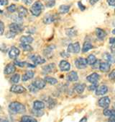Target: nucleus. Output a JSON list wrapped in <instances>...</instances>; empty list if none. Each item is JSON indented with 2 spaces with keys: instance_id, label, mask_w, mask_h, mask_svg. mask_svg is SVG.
<instances>
[{
  "instance_id": "obj_1",
  "label": "nucleus",
  "mask_w": 115,
  "mask_h": 122,
  "mask_svg": "<svg viewBox=\"0 0 115 122\" xmlns=\"http://www.w3.org/2000/svg\"><path fill=\"white\" fill-rule=\"evenodd\" d=\"M9 108L11 111L16 113H22L26 111L25 106L19 102H12L9 105Z\"/></svg>"
},
{
  "instance_id": "obj_2",
  "label": "nucleus",
  "mask_w": 115,
  "mask_h": 122,
  "mask_svg": "<svg viewBox=\"0 0 115 122\" xmlns=\"http://www.w3.org/2000/svg\"><path fill=\"white\" fill-rule=\"evenodd\" d=\"M43 10H44V6L42 3L40 1H37L30 7V12L32 13V15L35 17H38L40 15Z\"/></svg>"
},
{
  "instance_id": "obj_3",
  "label": "nucleus",
  "mask_w": 115,
  "mask_h": 122,
  "mask_svg": "<svg viewBox=\"0 0 115 122\" xmlns=\"http://www.w3.org/2000/svg\"><path fill=\"white\" fill-rule=\"evenodd\" d=\"M80 50H81V47L78 42L69 44L67 48L68 53H73V54H78L80 52Z\"/></svg>"
},
{
  "instance_id": "obj_4",
  "label": "nucleus",
  "mask_w": 115,
  "mask_h": 122,
  "mask_svg": "<svg viewBox=\"0 0 115 122\" xmlns=\"http://www.w3.org/2000/svg\"><path fill=\"white\" fill-rule=\"evenodd\" d=\"M9 30L15 34L17 33H19L20 32H22L23 30V28L21 26L20 24L19 23H16V22H13V23H11L9 24Z\"/></svg>"
},
{
  "instance_id": "obj_5",
  "label": "nucleus",
  "mask_w": 115,
  "mask_h": 122,
  "mask_svg": "<svg viewBox=\"0 0 115 122\" xmlns=\"http://www.w3.org/2000/svg\"><path fill=\"white\" fill-rule=\"evenodd\" d=\"M110 103H111V100L107 96L101 97V98L99 100V102H98L99 106L103 108H108V107L110 105Z\"/></svg>"
},
{
  "instance_id": "obj_6",
  "label": "nucleus",
  "mask_w": 115,
  "mask_h": 122,
  "mask_svg": "<svg viewBox=\"0 0 115 122\" xmlns=\"http://www.w3.org/2000/svg\"><path fill=\"white\" fill-rule=\"evenodd\" d=\"M36 89L37 90H42L43 88L45 87L46 86V82H45L44 80L42 79H40V78H37L36 79L32 84Z\"/></svg>"
},
{
  "instance_id": "obj_7",
  "label": "nucleus",
  "mask_w": 115,
  "mask_h": 122,
  "mask_svg": "<svg viewBox=\"0 0 115 122\" xmlns=\"http://www.w3.org/2000/svg\"><path fill=\"white\" fill-rule=\"evenodd\" d=\"M99 78H100L99 75H98L96 72H94L86 77V80L91 84H95L99 82Z\"/></svg>"
},
{
  "instance_id": "obj_8",
  "label": "nucleus",
  "mask_w": 115,
  "mask_h": 122,
  "mask_svg": "<svg viewBox=\"0 0 115 122\" xmlns=\"http://www.w3.org/2000/svg\"><path fill=\"white\" fill-rule=\"evenodd\" d=\"M75 65L79 69H84L87 66L86 59L84 58H78L75 61Z\"/></svg>"
},
{
  "instance_id": "obj_9",
  "label": "nucleus",
  "mask_w": 115,
  "mask_h": 122,
  "mask_svg": "<svg viewBox=\"0 0 115 122\" xmlns=\"http://www.w3.org/2000/svg\"><path fill=\"white\" fill-rule=\"evenodd\" d=\"M57 20V15H52V14H48L43 17V22L45 24H51L53 22H55Z\"/></svg>"
},
{
  "instance_id": "obj_10",
  "label": "nucleus",
  "mask_w": 115,
  "mask_h": 122,
  "mask_svg": "<svg viewBox=\"0 0 115 122\" xmlns=\"http://www.w3.org/2000/svg\"><path fill=\"white\" fill-rule=\"evenodd\" d=\"M10 91L14 92V93H18V94H20V93H23L26 92V89L22 87L21 85H14L11 87L10 88Z\"/></svg>"
},
{
  "instance_id": "obj_11",
  "label": "nucleus",
  "mask_w": 115,
  "mask_h": 122,
  "mask_svg": "<svg viewBox=\"0 0 115 122\" xmlns=\"http://www.w3.org/2000/svg\"><path fill=\"white\" fill-rule=\"evenodd\" d=\"M19 54V50L15 46H12L9 51V56L12 59H15Z\"/></svg>"
},
{
  "instance_id": "obj_12",
  "label": "nucleus",
  "mask_w": 115,
  "mask_h": 122,
  "mask_svg": "<svg viewBox=\"0 0 115 122\" xmlns=\"http://www.w3.org/2000/svg\"><path fill=\"white\" fill-rule=\"evenodd\" d=\"M30 59L32 60V61L35 64V65H40V64H42L45 62V59L38 55H34L30 57Z\"/></svg>"
},
{
  "instance_id": "obj_13",
  "label": "nucleus",
  "mask_w": 115,
  "mask_h": 122,
  "mask_svg": "<svg viewBox=\"0 0 115 122\" xmlns=\"http://www.w3.org/2000/svg\"><path fill=\"white\" fill-rule=\"evenodd\" d=\"M59 68L63 71H68L71 69V64L68 61H67L65 60H62V61H60V62L59 64Z\"/></svg>"
},
{
  "instance_id": "obj_14",
  "label": "nucleus",
  "mask_w": 115,
  "mask_h": 122,
  "mask_svg": "<svg viewBox=\"0 0 115 122\" xmlns=\"http://www.w3.org/2000/svg\"><path fill=\"white\" fill-rule=\"evenodd\" d=\"M16 70V67L13 64H7L5 67V70H4V73L7 75H11L12 73H14Z\"/></svg>"
},
{
  "instance_id": "obj_15",
  "label": "nucleus",
  "mask_w": 115,
  "mask_h": 122,
  "mask_svg": "<svg viewBox=\"0 0 115 122\" xmlns=\"http://www.w3.org/2000/svg\"><path fill=\"white\" fill-rule=\"evenodd\" d=\"M95 91H96L97 95H104L108 92V87L106 85H100V86H98V87L97 88Z\"/></svg>"
},
{
  "instance_id": "obj_16",
  "label": "nucleus",
  "mask_w": 115,
  "mask_h": 122,
  "mask_svg": "<svg viewBox=\"0 0 115 122\" xmlns=\"http://www.w3.org/2000/svg\"><path fill=\"white\" fill-rule=\"evenodd\" d=\"M67 80L69 82H77L78 80V76L77 72L75 71H71L67 76Z\"/></svg>"
},
{
  "instance_id": "obj_17",
  "label": "nucleus",
  "mask_w": 115,
  "mask_h": 122,
  "mask_svg": "<svg viewBox=\"0 0 115 122\" xmlns=\"http://www.w3.org/2000/svg\"><path fill=\"white\" fill-rule=\"evenodd\" d=\"M34 75H35V72H34L33 71L28 70V71H27L25 73L24 75H22V80L23 82H26V81H28V80H29L33 78Z\"/></svg>"
},
{
  "instance_id": "obj_18",
  "label": "nucleus",
  "mask_w": 115,
  "mask_h": 122,
  "mask_svg": "<svg viewBox=\"0 0 115 122\" xmlns=\"http://www.w3.org/2000/svg\"><path fill=\"white\" fill-rule=\"evenodd\" d=\"M110 68H111V64L109 63L106 62V61H105V62H101L99 64V69L102 72H107V71H109L110 70Z\"/></svg>"
},
{
  "instance_id": "obj_19",
  "label": "nucleus",
  "mask_w": 115,
  "mask_h": 122,
  "mask_svg": "<svg viewBox=\"0 0 115 122\" xmlns=\"http://www.w3.org/2000/svg\"><path fill=\"white\" fill-rule=\"evenodd\" d=\"M33 38L30 36H23L20 38V42L23 44H27L29 45L33 42Z\"/></svg>"
},
{
  "instance_id": "obj_20",
  "label": "nucleus",
  "mask_w": 115,
  "mask_h": 122,
  "mask_svg": "<svg viewBox=\"0 0 115 122\" xmlns=\"http://www.w3.org/2000/svg\"><path fill=\"white\" fill-rule=\"evenodd\" d=\"M17 11H18V16L20 18H23V17H26L28 15V10L25 7H22V6L19 7V8L17 9Z\"/></svg>"
},
{
  "instance_id": "obj_21",
  "label": "nucleus",
  "mask_w": 115,
  "mask_h": 122,
  "mask_svg": "<svg viewBox=\"0 0 115 122\" xmlns=\"http://www.w3.org/2000/svg\"><path fill=\"white\" fill-rule=\"evenodd\" d=\"M96 35L99 40H104L106 36V33L103 29L98 28L96 29Z\"/></svg>"
},
{
  "instance_id": "obj_22",
  "label": "nucleus",
  "mask_w": 115,
  "mask_h": 122,
  "mask_svg": "<svg viewBox=\"0 0 115 122\" xmlns=\"http://www.w3.org/2000/svg\"><path fill=\"white\" fill-rule=\"evenodd\" d=\"M55 68V64L54 63H52V64H50L45 66L42 68V71H43L44 74H48V73L52 72Z\"/></svg>"
},
{
  "instance_id": "obj_23",
  "label": "nucleus",
  "mask_w": 115,
  "mask_h": 122,
  "mask_svg": "<svg viewBox=\"0 0 115 122\" xmlns=\"http://www.w3.org/2000/svg\"><path fill=\"white\" fill-rule=\"evenodd\" d=\"M45 103L40 101H35L33 103V108L35 110H42L45 108Z\"/></svg>"
},
{
  "instance_id": "obj_24",
  "label": "nucleus",
  "mask_w": 115,
  "mask_h": 122,
  "mask_svg": "<svg viewBox=\"0 0 115 122\" xmlns=\"http://www.w3.org/2000/svg\"><path fill=\"white\" fill-rule=\"evenodd\" d=\"M71 9V6L70 5H60L59 7V13L60 14H66L69 12Z\"/></svg>"
},
{
  "instance_id": "obj_25",
  "label": "nucleus",
  "mask_w": 115,
  "mask_h": 122,
  "mask_svg": "<svg viewBox=\"0 0 115 122\" xmlns=\"http://www.w3.org/2000/svg\"><path fill=\"white\" fill-rule=\"evenodd\" d=\"M85 88H86L85 84H78V85H76V87H74V90L78 94H81L84 91Z\"/></svg>"
},
{
  "instance_id": "obj_26",
  "label": "nucleus",
  "mask_w": 115,
  "mask_h": 122,
  "mask_svg": "<svg viewBox=\"0 0 115 122\" xmlns=\"http://www.w3.org/2000/svg\"><path fill=\"white\" fill-rule=\"evenodd\" d=\"M86 59L87 64H89V65H91V66L93 65V64L96 62V61L97 60V58H96V56H95L94 54H90V55L87 57V59Z\"/></svg>"
},
{
  "instance_id": "obj_27",
  "label": "nucleus",
  "mask_w": 115,
  "mask_h": 122,
  "mask_svg": "<svg viewBox=\"0 0 115 122\" xmlns=\"http://www.w3.org/2000/svg\"><path fill=\"white\" fill-rule=\"evenodd\" d=\"M21 122H37V120L29 116H23L21 118Z\"/></svg>"
},
{
  "instance_id": "obj_28",
  "label": "nucleus",
  "mask_w": 115,
  "mask_h": 122,
  "mask_svg": "<svg viewBox=\"0 0 115 122\" xmlns=\"http://www.w3.org/2000/svg\"><path fill=\"white\" fill-rule=\"evenodd\" d=\"M44 80H45V82H48L50 85H55V84L58 83V80L55 78L52 77H49V76L45 77V79H44Z\"/></svg>"
},
{
  "instance_id": "obj_29",
  "label": "nucleus",
  "mask_w": 115,
  "mask_h": 122,
  "mask_svg": "<svg viewBox=\"0 0 115 122\" xmlns=\"http://www.w3.org/2000/svg\"><path fill=\"white\" fill-rule=\"evenodd\" d=\"M91 48H93V46H92V44L88 43V42H85L83 45L82 51L83 53H86V52L88 51L89 50H91Z\"/></svg>"
},
{
  "instance_id": "obj_30",
  "label": "nucleus",
  "mask_w": 115,
  "mask_h": 122,
  "mask_svg": "<svg viewBox=\"0 0 115 122\" xmlns=\"http://www.w3.org/2000/svg\"><path fill=\"white\" fill-rule=\"evenodd\" d=\"M65 33L68 37H74L77 35V30H75L74 28H69L66 29Z\"/></svg>"
},
{
  "instance_id": "obj_31",
  "label": "nucleus",
  "mask_w": 115,
  "mask_h": 122,
  "mask_svg": "<svg viewBox=\"0 0 115 122\" xmlns=\"http://www.w3.org/2000/svg\"><path fill=\"white\" fill-rule=\"evenodd\" d=\"M103 113L104 116H108V117H112L114 116V110H110L108 108H104Z\"/></svg>"
},
{
  "instance_id": "obj_32",
  "label": "nucleus",
  "mask_w": 115,
  "mask_h": 122,
  "mask_svg": "<svg viewBox=\"0 0 115 122\" xmlns=\"http://www.w3.org/2000/svg\"><path fill=\"white\" fill-rule=\"evenodd\" d=\"M104 58L106 61V62H108L109 64L114 62V57L111 54H107V53L104 54Z\"/></svg>"
},
{
  "instance_id": "obj_33",
  "label": "nucleus",
  "mask_w": 115,
  "mask_h": 122,
  "mask_svg": "<svg viewBox=\"0 0 115 122\" xmlns=\"http://www.w3.org/2000/svg\"><path fill=\"white\" fill-rule=\"evenodd\" d=\"M20 80V75L19 74H14L12 76V77L10 78V80L12 82L16 84V83H18L19 81Z\"/></svg>"
},
{
  "instance_id": "obj_34",
  "label": "nucleus",
  "mask_w": 115,
  "mask_h": 122,
  "mask_svg": "<svg viewBox=\"0 0 115 122\" xmlns=\"http://www.w3.org/2000/svg\"><path fill=\"white\" fill-rule=\"evenodd\" d=\"M47 103H48V106L49 108H53L56 105V101L54 100L53 98H51V97L48 98Z\"/></svg>"
},
{
  "instance_id": "obj_35",
  "label": "nucleus",
  "mask_w": 115,
  "mask_h": 122,
  "mask_svg": "<svg viewBox=\"0 0 115 122\" xmlns=\"http://www.w3.org/2000/svg\"><path fill=\"white\" fill-rule=\"evenodd\" d=\"M19 46L22 48L23 50H25V51H31L32 48L29 45H27V44H23V43H20Z\"/></svg>"
},
{
  "instance_id": "obj_36",
  "label": "nucleus",
  "mask_w": 115,
  "mask_h": 122,
  "mask_svg": "<svg viewBox=\"0 0 115 122\" xmlns=\"http://www.w3.org/2000/svg\"><path fill=\"white\" fill-rule=\"evenodd\" d=\"M32 113L36 116H41L44 113L43 111H42V110H35V109H33L32 111Z\"/></svg>"
},
{
  "instance_id": "obj_37",
  "label": "nucleus",
  "mask_w": 115,
  "mask_h": 122,
  "mask_svg": "<svg viewBox=\"0 0 115 122\" xmlns=\"http://www.w3.org/2000/svg\"><path fill=\"white\" fill-rule=\"evenodd\" d=\"M7 10H8L9 12L13 13V12H16V10H17V7H16L15 5H11L10 6H9V7H7Z\"/></svg>"
},
{
  "instance_id": "obj_38",
  "label": "nucleus",
  "mask_w": 115,
  "mask_h": 122,
  "mask_svg": "<svg viewBox=\"0 0 115 122\" xmlns=\"http://www.w3.org/2000/svg\"><path fill=\"white\" fill-rule=\"evenodd\" d=\"M98 83H95V84H92L91 85L88 86V90L90 91H95L97 90V88L98 87Z\"/></svg>"
},
{
  "instance_id": "obj_39",
  "label": "nucleus",
  "mask_w": 115,
  "mask_h": 122,
  "mask_svg": "<svg viewBox=\"0 0 115 122\" xmlns=\"http://www.w3.org/2000/svg\"><path fill=\"white\" fill-rule=\"evenodd\" d=\"M5 32V24L2 21H0V36L3 35Z\"/></svg>"
},
{
  "instance_id": "obj_40",
  "label": "nucleus",
  "mask_w": 115,
  "mask_h": 122,
  "mask_svg": "<svg viewBox=\"0 0 115 122\" xmlns=\"http://www.w3.org/2000/svg\"><path fill=\"white\" fill-rule=\"evenodd\" d=\"M15 36H16V34H15V33H12V32H11L10 30H9V31L7 33V35H6V36H7V38H14Z\"/></svg>"
},
{
  "instance_id": "obj_41",
  "label": "nucleus",
  "mask_w": 115,
  "mask_h": 122,
  "mask_svg": "<svg viewBox=\"0 0 115 122\" xmlns=\"http://www.w3.org/2000/svg\"><path fill=\"white\" fill-rule=\"evenodd\" d=\"M109 79H111V80H114V77H115V71L114 70H113L110 74L109 75Z\"/></svg>"
},
{
  "instance_id": "obj_42",
  "label": "nucleus",
  "mask_w": 115,
  "mask_h": 122,
  "mask_svg": "<svg viewBox=\"0 0 115 122\" xmlns=\"http://www.w3.org/2000/svg\"><path fill=\"white\" fill-rule=\"evenodd\" d=\"M8 5V0H0V5L6 6Z\"/></svg>"
},
{
  "instance_id": "obj_43",
  "label": "nucleus",
  "mask_w": 115,
  "mask_h": 122,
  "mask_svg": "<svg viewBox=\"0 0 115 122\" xmlns=\"http://www.w3.org/2000/svg\"><path fill=\"white\" fill-rule=\"evenodd\" d=\"M55 1L53 2H48V3L46 4V6H47L48 7H53L54 5H55Z\"/></svg>"
},
{
  "instance_id": "obj_44",
  "label": "nucleus",
  "mask_w": 115,
  "mask_h": 122,
  "mask_svg": "<svg viewBox=\"0 0 115 122\" xmlns=\"http://www.w3.org/2000/svg\"><path fill=\"white\" fill-rule=\"evenodd\" d=\"M78 7H79V8H80V10H81V11H84V10H85L86 7H85V6H83L81 2H79L78 3Z\"/></svg>"
},
{
  "instance_id": "obj_45",
  "label": "nucleus",
  "mask_w": 115,
  "mask_h": 122,
  "mask_svg": "<svg viewBox=\"0 0 115 122\" xmlns=\"http://www.w3.org/2000/svg\"><path fill=\"white\" fill-rule=\"evenodd\" d=\"M22 2L27 5H30L32 3V0H22Z\"/></svg>"
},
{
  "instance_id": "obj_46",
  "label": "nucleus",
  "mask_w": 115,
  "mask_h": 122,
  "mask_svg": "<svg viewBox=\"0 0 115 122\" xmlns=\"http://www.w3.org/2000/svg\"><path fill=\"white\" fill-rule=\"evenodd\" d=\"M107 2H108L109 5H110L111 7H114V4H115V0H107Z\"/></svg>"
},
{
  "instance_id": "obj_47",
  "label": "nucleus",
  "mask_w": 115,
  "mask_h": 122,
  "mask_svg": "<svg viewBox=\"0 0 115 122\" xmlns=\"http://www.w3.org/2000/svg\"><path fill=\"white\" fill-rule=\"evenodd\" d=\"M30 91L32 92H36V90H37V89H36V88L32 85L30 86Z\"/></svg>"
},
{
  "instance_id": "obj_48",
  "label": "nucleus",
  "mask_w": 115,
  "mask_h": 122,
  "mask_svg": "<svg viewBox=\"0 0 115 122\" xmlns=\"http://www.w3.org/2000/svg\"><path fill=\"white\" fill-rule=\"evenodd\" d=\"M99 0H89V3L91 5H95L97 2H99Z\"/></svg>"
},
{
  "instance_id": "obj_49",
  "label": "nucleus",
  "mask_w": 115,
  "mask_h": 122,
  "mask_svg": "<svg viewBox=\"0 0 115 122\" xmlns=\"http://www.w3.org/2000/svg\"><path fill=\"white\" fill-rule=\"evenodd\" d=\"M79 122H87V118H86V116L83 117V118L80 120Z\"/></svg>"
},
{
  "instance_id": "obj_50",
  "label": "nucleus",
  "mask_w": 115,
  "mask_h": 122,
  "mask_svg": "<svg viewBox=\"0 0 115 122\" xmlns=\"http://www.w3.org/2000/svg\"><path fill=\"white\" fill-rule=\"evenodd\" d=\"M114 42H115L114 38H109V43H110L111 44H114Z\"/></svg>"
},
{
  "instance_id": "obj_51",
  "label": "nucleus",
  "mask_w": 115,
  "mask_h": 122,
  "mask_svg": "<svg viewBox=\"0 0 115 122\" xmlns=\"http://www.w3.org/2000/svg\"><path fill=\"white\" fill-rule=\"evenodd\" d=\"M111 51L112 54L114 53V43L111 44Z\"/></svg>"
},
{
  "instance_id": "obj_52",
  "label": "nucleus",
  "mask_w": 115,
  "mask_h": 122,
  "mask_svg": "<svg viewBox=\"0 0 115 122\" xmlns=\"http://www.w3.org/2000/svg\"><path fill=\"white\" fill-rule=\"evenodd\" d=\"M109 122H114V116H112V117H109Z\"/></svg>"
},
{
  "instance_id": "obj_53",
  "label": "nucleus",
  "mask_w": 115,
  "mask_h": 122,
  "mask_svg": "<svg viewBox=\"0 0 115 122\" xmlns=\"http://www.w3.org/2000/svg\"><path fill=\"white\" fill-rule=\"evenodd\" d=\"M1 122H8V121H7V120H3V121H2Z\"/></svg>"
},
{
  "instance_id": "obj_54",
  "label": "nucleus",
  "mask_w": 115,
  "mask_h": 122,
  "mask_svg": "<svg viewBox=\"0 0 115 122\" xmlns=\"http://www.w3.org/2000/svg\"><path fill=\"white\" fill-rule=\"evenodd\" d=\"M48 2H53V1H55V0H48Z\"/></svg>"
},
{
  "instance_id": "obj_55",
  "label": "nucleus",
  "mask_w": 115,
  "mask_h": 122,
  "mask_svg": "<svg viewBox=\"0 0 115 122\" xmlns=\"http://www.w3.org/2000/svg\"><path fill=\"white\" fill-rule=\"evenodd\" d=\"M3 12H2V10H0V14H2Z\"/></svg>"
},
{
  "instance_id": "obj_56",
  "label": "nucleus",
  "mask_w": 115,
  "mask_h": 122,
  "mask_svg": "<svg viewBox=\"0 0 115 122\" xmlns=\"http://www.w3.org/2000/svg\"><path fill=\"white\" fill-rule=\"evenodd\" d=\"M15 1H18V0H15Z\"/></svg>"
}]
</instances>
